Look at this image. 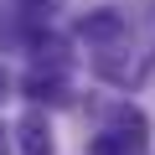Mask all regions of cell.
<instances>
[{
    "mask_svg": "<svg viewBox=\"0 0 155 155\" xmlns=\"http://www.w3.org/2000/svg\"><path fill=\"white\" fill-rule=\"evenodd\" d=\"M16 134H21V150L26 155H52V124H47V114H26L21 124H16Z\"/></svg>",
    "mask_w": 155,
    "mask_h": 155,
    "instance_id": "cell-1",
    "label": "cell"
},
{
    "mask_svg": "<svg viewBox=\"0 0 155 155\" xmlns=\"http://www.w3.org/2000/svg\"><path fill=\"white\" fill-rule=\"evenodd\" d=\"M114 134H119V145L140 150L145 145V114L140 109H114Z\"/></svg>",
    "mask_w": 155,
    "mask_h": 155,
    "instance_id": "cell-3",
    "label": "cell"
},
{
    "mask_svg": "<svg viewBox=\"0 0 155 155\" xmlns=\"http://www.w3.org/2000/svg\"><path fill=\"white\" fill-rule=\"evenodd\" d=\"M5 93H11V78H5V67H0V104H5Z\"/></svg>",
    "mask_w": 155,
    "mask_h": 155,
    "instance_id": "cell-5",
    "label": "cell"
},
{
    "mask_svg": "<svg viewBox=\"0 0 155 155\" xmlns=\"http://www.w3.org/2000/svg\"><path fill=\"white\" fill-rule=\"evenodd\" d=\"M78 31H83L88 41H114V36L124 31V21H119L114 11H88L83 21H78Z\"/></svg>",
    "mask_w": 155,
    "mask_h": 155,
    "instance_id": "cell-2",
    "label": "cell"
},
{
    "mask_svg": "<svg viewBox=\"0 0 155 155\" xmlns=\"http://www.w3.org/2000/svg\"><path fill=\"white\" fill-rule=\"evenodd\" d=\"M5 150H11V140H5V129H0V155H5Z\"/></svg>",
    "mask_w": 155,
    "mask_h": 155,
    "instance_id": "cell-6",
    "label": "cell"
},
{
    "mask_svg": "<svg viewBox=\"0 0 155 155\" xmlns=\"http://www.w3.org/2000/svg\"><path fill=\"white\" fill-rule=\"evenodd\" d=\"M26 93L31 98H62V78L57 72H31L26 78Z\"/></svg>",
    "mask_w": 155,
    "mask_h": 155,
    "instance_id": "cell-4",
    "label": "cell"
}]
</instances>
